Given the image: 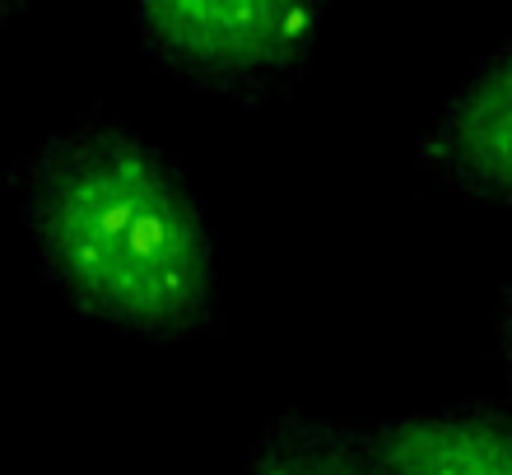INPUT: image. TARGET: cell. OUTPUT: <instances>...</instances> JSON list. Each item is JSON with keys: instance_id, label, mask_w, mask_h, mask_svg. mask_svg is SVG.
Instances as JSON below:
<instances>
[{"instance_id": "cell-5", "label": "cell", "mask_w": 512, "mask_h": 475, "mask_svg": "<svg viewBox=\"0 0 512 475\" xmlns=\"http://www.w3.org/2000/svg\"><path fill=\"white\" fill-rule=\"evenodd\" d=\"M243 475H382L354 420L280 415L256 434Z\"/></svg>"}, {"instance_id": "cell-2", "label": "cell", "mask_w": 512, "mask_h": 475, "mask_svg": "<svg viewBox=\"0 0 512 475\" xmlns=\"http://www.w3.org/2000/svg\"><path fill=\"white\" fill-rule=\"evenodd\" d=\"M163 80L233 108L294 94L322 42L326 0H126Z\"/></svg>"}, {"instance_id": "cell-4", "label": "cell", "mask_w": 512, "mask_h": 475, "mask_svg": "<svg viewBox=\"0 0 512 475\" xmlns=\"http://www.w3.org/2000/svg\"><path fill=\"white\" fill-rule=\"evenodd\" d=\"M382 475H512V396L354 420Z\"/></svg>"}, {"instance_id": "cell-6", "label": "cell", "mask_w": 512, "mask_h": 475, "mask_svg": "<svg viewBox=\"0 0 512 475\" xmlns=\"http://www.w3.org/2000/svg\"><path fill=\"white\" fill-rule=\"evenodd\" d=\"M494 340H499V364H503V378H508V392H512V280L503 289L499 299V326H494Z\"/></svg>"}, {"instance_id": "cell-1", "label": "cell", "mask_w": 512, "mask_h": 475, "mask_svg": "<svg viewBox=\"0 0 512 475\" xmlns=\"http://www.w3.org/2000/svg\"><path fill=\"white\" fill-rule=\"evenodd\" d=\"M42 280L75 317L135 345L224 331L219 238L187 163L108 108L56 126L5 168Z\"/></svg>"}, {"instance_id": "cell-3", "label": "cell", "mask_w": 512, "mask_h": 475, "mask_svg": "<svg viewBox=\"0 0 512 475\" xmlns=\"http://www.w3.org/2000/svg\"><path fill=\"white\" fill-rule=\"evenodd\" d=\"M415 168L485 205H512V42L466 70L415 140Z\"/></svg>"}, {"instance_id": "cell-7", "label": "cell", "mask_w": 512, "mask_h": 475, "mask_svg": "<svg viewBox=\"0 0 512 475\" xmlns=\"http://www.w3.org/2000/svg\"><path fill=\"white\" fill-rule=\"evenodd\" d=\"M28 5H33V0H0V33H5V28H10L14 19L28 10Z\"/></svg>"}]
</instances>
